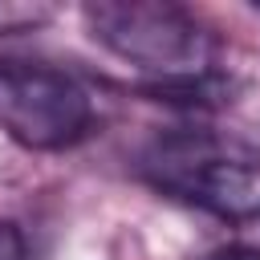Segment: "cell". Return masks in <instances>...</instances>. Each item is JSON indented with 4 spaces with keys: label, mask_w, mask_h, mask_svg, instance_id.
Wrapping results in <instances>:
<instances>
[{
    "label": "cell",
    "mask_w": 260,
    "mask_h": 260,
    "mask_svg": "<svg viewBox=\"0 0 260 260\" xmlns=\"http://www.w3.org/2000/svg\"><path fill=\"white\" fill-rule=\"evenodd\" d=\"M85 28L114 57L150 73V81H179L211 73V37L195 12L167 0H102L81 8Z\"/></svg>",
    "instance_id": "6da1fadb"
},
{
    "label": "cell",
    "mask_w": 260,
    "mask_h": 260,
    "mask_svg": "<svg viewBox=\"0 0 260 260\" xmlns=\"http://www.w3.org/2000/svg\"><path fill=\"white\" fill-rule=\"evenodd\" d=\"M142 175L171 199H183L199 211H211L232 223L260 219V158L207 138V134H175L146 150Z\"/></svg>",
    "instance_id": "7a4b0ae2"
},
{
    "label": "cell",
    "mask_w": 260,
    "mask_h": 260,
    "mask_svg": "<svg viewBox=\"0 0 260 260\" xmlns=\"http://www.w3.org/2000/svg\"><path fill=\"white\" fill-rule=\"evenodd\" d=\"M0 130L28 150H65L93 130V98L57 65L0 57Z\"/></svg>",
    "instance_id": "3957f363"
},
{
    "label": "cell",
    "mask_w": 260,
    "mask_h": 260,
    "mask_svg": "<svg viewBox=\"0 0 260 260\" xmlns=\"http://www.w3.org/2000/svg\"><path fill=\"white\" fill-rule=\"evenodd\" d=\"M53 16L49 4H20V0H0V37L12 32H28L37 24H45Z\"/></svg>",
    "instance_id": "277c9868"
},
{
    "label": "cell",
    "mask_w": 260,
    "mask_h": 260,
    "mask_svg": "<svg viewBox=\"0 0 260 260\" xmlns=\"http://www.w3.org/2000/svg\"><path fill=\"white\" fill-rule=\"evenodd\" d=\"M0 260H28V244L12 219L0 215Z\"/></svg>",
    "instance_id": "5b68a950"
},
{
    "label": "cell",
    "mask_w": 260,
    "mask_h": 260,
    "mask_svg": "<svg viewBox=\"0 0 260 260\" xmlns=\"http://www.w3.org/2000/svg\"><path fill=\"white\" fill-rule=\"evenodd\" d=\"M207 260H260V252L256 248H228V252H215Z\"/></svg>",
    "instance_id": "8992f818"
}]
</instances>
